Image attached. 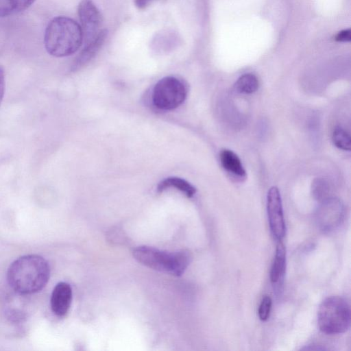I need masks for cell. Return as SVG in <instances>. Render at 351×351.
<instances>
[{"label": "cell", "instance_id": "obj_18", "mask_svg": "<svg viewBox=\"0 0 351 351\" xmlns=\"http://www.w3.org/2000/svg\"><path fill=\"white\" fill-rule=\"evenodd\" d=\"M328 186L324 181L317 180L313 183V194L317 200L322 201L328 198Z\"/></svg>", "mask_w": 351, "mask_h": 351}, {"label": "cell", "instance_id": "obj_8", "mask_svg": "<svg viewBox=\"0 0 351 351\" xmlns=\"http://www.w3.org/2000/svg\"><path fill=\"white\" fill-rule=\"evenodd\" d=\"M267 211L271 232L278 241H281L285 236L286 226L281 195L276 186H272L268 191Z\"/></svg>", "mask_w": 351, "mask_h": 351}, {"label": "cell", "instance_id": "obj_16", "mask_svg": "<svg viewBox=\"0 0 351 351\" xmlns=\"http://www.w3.org/2000/svg\"><path fill=\"white\" fill-rule=\"evenodd\" d=\"M333 144L340 149L350 151L351 138L350 134L342 127L336 126L332 133Z\"/></svg>", "mask_w": 351, "mask_h": 351}, {"label": "cell", "instance_id": "obj_3", "mask_svg": "<svg viewBox=\"0 0 351 351\" xmlns=\"http://www.w3.org/2000/svg\"><path fill=\"white\" fill-rule=\"evenodd\" d=\"M133 256L149 268L176 276L183 274L192 260L188 250L167 252L146 245L136 247Z\"/></svg>", "mask_w": 351, "mask_h": 351}, {"label": "cell", "instance_id": "obj_11", "mask_svg": "<svg viewBox=\"0 0 351 351\" xmlns=\"http://www.w3.org/2000/svg\"><path fill=\"white\" fill-rule=\"evenodd\" d=\"M286 269V249L281 241H278L275 258L271 268L270 280L275 289H280L282 285Z\"/></svg>", "mask_w": 351, "mask_h": 351}, {"label": "cell", "instance_id": "obj_6", "mask_svg": "<svg viewBox=\"0 0 351 351\" xmlns=\"http://www.w3.org/2000/svg\"><path fill=\"white\" fill-rule=\"evenodd\" d=\"M344 206L337 198L328 197L322 201L315 215L317 228L323 233L328 234L336 230L344 218Z\"/></svg>", "mask_w": 351, "mask_h": 351}, {"label": "cell", "instance_id": "obj_9", "mask_svg": "<svg viewBox=\"0 0 351 351\" xmlns=\"http://www.w3.org/2000/svg\"><path fill=\"white\" fill-rule=\"evenodd\" d=\"M72 289L65 282H58L53 289L50 304L53 313L59 317L65 315L71 304Z\"/></svg>", "mask_w": 351, "mask_h": 351}, {"label": "cell", "instance_id": "obj_22", "mask_svg": "<svg viewBox=\"0 0 351 351\" xmlns=\"http://www.w3.org/2000/svg\"><path fill=\"white\" fill-rule=\"evenodd\" d=\"M154 0H134L135 5L138 9H144Z\"/></svg>", "mask_w": 351, "mask_h": 351}, {"label": "cell", "instance_id": "obj_15", "mask_svg": "<svg viewBox=\"0 0 351 351\" xmlns=\"http://www.w3.org/2000/svg\"><path fill=\"white\" fill-rule=\"evenodd\" d=\"M259 87V82L256 76L252 73H245L238 78L234 88L239 93L252 94Z\"/></svg>", "mask_w": 351, "mask_h": 351}, {"label": "cell", "instance_id": "obj_21", "mask_svg": "<svg viewBox=\"0 0 351 351\" xmlns=\"http://www.w3.org/2000/svg\"><path fill=\"white\" fill-rule=\"evenodd\" d=\"M350 30L345 29L339 32L336 36V40L340 42H347L350 40Z\"/></svg>", "mask_w": 351, "mask_h": 351}, {"label": "cell", "instance_id": "obj_4", "mask_svg": "<svg viewBox=\"0 0 351 351\" xmlns=\"http://www.w3.org/2000/svg\"><path fill=\"white\" fill-rule=\"evenodd\" d=\"M317 324L319 330L325 334L344 333L350 326L349 304L339 296L326 298L319 305Z\"/></svg>", "mask_w": 351, "mask_h": 351}, {"label": "cell", "instance_id": "obj_12", "mask_svg": "<svg viewBox=\"0 0 351 351\" xmlns=\"http://www.w3.org/2000/svg\"><path fill=\"white\" fill-rule=\"evenodd\" d=\"M220 162L222 167L228 173L244 178L246 171L239 156L232 150L223 149L219 154Z\"/></svg>", "mask_w": 351, "mask_h": 351}, {"label": "cell", "instance_id": "obj_7", "mask_svg": "<svg viewBox=\"0 0 351 351\" xmlns=\"http://www.w3.org/2000/svg\"><path fill=\"white\" fill-rule=\"evenodd\" d=\"M77 13L86 44L95 38L101 30V15L92 0H82L78 5Z\"/></svg>", "mask_w": 351, "mask_h": 351}, {"label": "cell", "instance_id": "obj_1", "mask_svg": "<svg viewBox=\"0 0 351 351\" xmlns=\"http://www.w3.org/2000/svg\"><path fill=\"white\" fill-rule=\"evenodd\" d=\"M50 267L42 256L29 254L13 261L7 272L10 287L18 293L29 295L42 290L49 281Z\"/></svg>", "mask_w": 351, "mask_h": 351}, {"label": "cell", "instance_id": "obj_19", "mask_svg": "<svg viewBox=\"0 0 351 351\" xmlns=\"http://www.w3.org/2000/svg\"><path fill=\"white\" fill-rule=\"evenodd\" d=\"M271 304V298L267 295H264L258 308V317L261 321H266L269 318Z\"/></svg>", "mask_w": 351, "mask_h": 351}, {"label": "cell", "instance_id": "obj_17", "mask_svg": "<svg viewBox=\"0 0 351 351\" xmlns=\"http://www.w3.org/2000/svg\"><path fill=\"white\" fill-rule=\"evenodd\" d=\"M175 38H175L173 32H165L160 33L154 38L152 45V47L159 48L160 49L162 48L167 49L168 47H173Z\"/></svg>", "mask_w": 351, "mask_h": 351}, {"label": "cell", "instance_id": "obj_2", "mask_svg": "<svg viewBox=\"0 0 351 351\" xmlns=\"http://www.w3.org/2000/svg\"><path fill=\"white\" fill-rule=\"evenodd\" d=\"M84 40L80 25L73 19L60 16L47 25L45 35V47L50 55L66 57L75 53Z\"/></svg>", "mask_w": 351, "mask_h": 351}, {"label": "cell", "instance_id": "obj_13", "mask_svg": "<svg viewBox=\"0 0 351 351\" xmlns=\"http://www.w3.org/2000/svg\"><path fill=\"white\" fill-rule=\"evenodd\" d=\"M169 188H175L188 197H193L196 193V189L186 180L177 177H169L161 181L158 186L157 191L162 192Z\"/></svg>", "mask_w": 351, "mask_h": 351}, {"label": "cell", "instance_id": "obj_5", "mask_svg": "<svg viewBox=\"0 0 351 351\" xmlns=\"http://www.w3.org/2000/svg\"><path fill=\"white\" fill-rule=\"evenodd\" d=\"M187 88L182 81L173 76L160 80L152 92V102L158 109L171 110L179 107L186 99Z\"/></svg>", "mask_w": 351, "mask_h": 351}, {"label": "cell", "instance_id": "obj_10", "mask_svg": "<svg viewBox=\"0 0 351 351\" xmlns=\"http://www.w3.org/2000/svg\"><path fill=\"white\" fill-rule=\"evenodd\" d=\"M108 32L101 29L98 35L91 41L86 43L85 47L82 50L72 66V70H77L88 63L99 51L104 45Z\"/></svg>", "mask_w": 351, "mask_h": 351}, {"label": "cell", "instance_id": "obj_20", "mask_svg": "<svg viewBox=\"0 0 351 351\" xmlns=\"http://www.w3.org/2000/svg\"><path fill=\"white\" fill-rule=\"evenodd\" d=\"M5 86V71L3 66L0 65V106L4 97Z\"/></svg>", "mask_w": 351, "mask_h": 351}, {"label": "cell", "instance_id": "obj_14", "mask_svg": "<svg viewBox=\"0 0 351 351\" xmlns=\"http://www.w3.org/2000/svg\"><path fill=\"white\" fill-rule=\"evenodd\" d=\"M36 0H0V17H6L24 11Z\"/></svg>", "mask_w": 351, "mask_h": 351}]
</instances>
